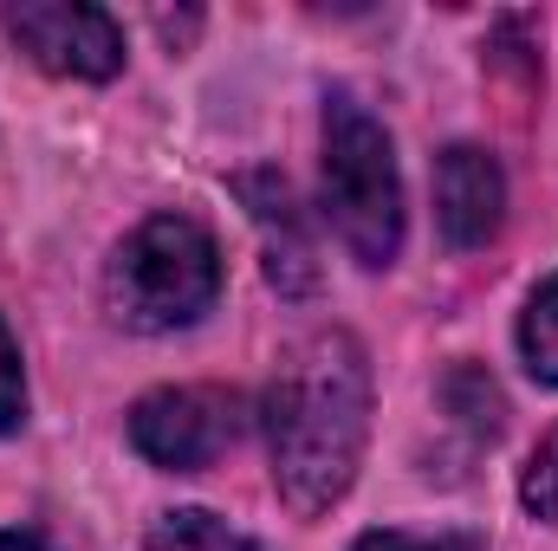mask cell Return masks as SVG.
<instances>
[{
    "label": "cell",
    "mask_w": 558,
    "mask_h": 551,
    "mask_svg": "<svg viewBox=\"0 0 558 551\" xmlns=\"http://www.w3.org/2000/svg\"><path fill=\"white\" fill-rule=\"evenodd\" d=\"M267 454L292 513H325L351 493L371 441V357L351 331H312L267 383Z\"/></svg>",
    "instance_id": "1"
},
{
    "label": "cell",
    "mask_w": 558,
    "mask_h": 551,
    "mask_svg": "<svg viewBox=\"0 0 558 551\" xmlns=\"http://www.w3.org/2000/svg\"><path fill=\"white\" fill-rule=\"evenodd\" d=\"M325 215L338 228V241L351 247L357 267H390L403 247V182H397V149L384 137V124L331 91L325 98Z\"/></svg>",
    "instance_id": "2"
},
{
    "label": "cell",
    "mask_w": 558,
    "mask_h": 551,
    "mask_svg": "<svg viewBox=\"0 0 558 551\" xmlns=\"http://www.w3.org/2000/svg\"><path fill=\"white\" fill-rule=\"evenodd\" d=\"M221 298V254L195 215H149L111 260V305L137 331H182Z\"/></svg>",
    "instance_id": "3"
},
{
    "label": "cell",
    "mask_w": 558,
    "mask_h": 551,
    "mask_svg": "<svg viewBox=\"0 0 558 551\" xmlns=\"http://www.w3.org/2000/svg\"><path fill=\"white\" fill-rule=\"evenodd\" d=\"M7 39L52 78H118L124 72V26L105 7H78V0H13L0 13Z\"/></svg>",
    "instance_id": "4"
},
{
    "label": "cell",
    "mask_w": 558,
    "mask_h": 551,
    "mask_svg": "<svg viewBox=\"0 0 558 551\" xmlns=\"http://www.w3.org/2000/svg\"><path fill=\"white\" fill-rule=\"evenodd\" d=\"M234 434H241V396L215 383L156 390L131 409V448L169 474H202L234 448Z\"/></svg>",
    "instance_id": "5"
},
{
    "label": "cell",
    "mask_w": 558,
    "mask_h": 551,
    "mask_svg": "<svg viewBox=\"0 0 558 551\" xmlns=\"http://www.w3.org/2000/svg\"><path fill=\"white\" fill-rule=\"evenodd\" d=\"M500 215H507V182H500V162L474 143H454L441 162H435V221H441V241L454 254H474L500 234Z\"/></svg>",
    "instance_id": "6"
},
{
    "label": "cell",
    "mask_w": 558,
    "mask_h": 551,
    "mask_svg": "<svg viewBox=\"0 0 558 551\" xmlns=\"http://www.w3.org/2000/svg\"><path fill=\"white\" fill-rule=\"evenodd\" d=\"M149 551H260V546L241 539L234 526H221L215 513L182 506V513H162V519L149 526Z\"/></svg>",
    "instance_id": "7"
},
{
    "label": "cell",
    "mask_w": 558,
    "mask_h": 551,
    "mask_svg": "<svg viewBox=\"0 0 558 551\" xmlns=\"http://www.w3.org/2000/svg\"><path fill=\"white\" fill-rule=\"evenodd\" d=\"M520 357L539 383H558V273L526 298V318H520Z\"/></svg>",
    "instance_id": "8"
},
{
    "label": "cell",
    "mask_w": 558,
    "mask_h": 551,
    "mask_svg": "<svg viewBox=\"0 0 558 551\" xmlns=\"http://www.w3.org/2000/svg\"><path fill=\"white\" fill-rule=\"evenodd\" d=\"M520 500H526L533 519H553L558 526V428L533 448V461H526V474H520Z\"/></svg>",
    "instance_id": "9"
},
{
    "label": "cell",
    "mask_w": 558,
    "mask_h": 551,
    "mask_svg": "<svg viewBox=\"0 0 558 551\" xmlns=\"http://www.w3.org/2000/svg\"><path fill=\"white\" fill-rule=\"evenodd\" d=\"M26 421V377H20V344L0 325V434H13Z\"/></svg>",
    "instance_id": "10"
},
{
    "label": "cell",
    "mask_w": 558,
    "mask_h": 551,
    "mask_svg": "<svg viewBox=\"0 0 558 551\" xmlns=\"http://www.w3.org/2000/svg\"><path fill=\"white\" fill-rule=\"evenodd\" d=\"M351 551H461L448 539H410V532H364Z\"/></svg>",
    "instance_id": "11"
},
{
    "label": "cell",
    "mask_w": 558,
    "mask_h": 551,
    "mask_svg": "<svg viewBox=\"0 0 558 551\" xmlns=\"http://www.w3.org/2000/svg\"><path fill=\"white\" fill-rule=\"evenodd\" d=\"M0 551H46L39 539H26V532H0Z\"/></svg>",
    "instance_id": "12"
}]
</instances>
